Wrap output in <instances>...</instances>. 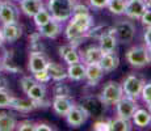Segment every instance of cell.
Masks as SVG:
<instances>
[{
  "mask_svg": "<svg viewBox=\"0 0 151 131\" xmlns=\"http://www.w3.org/2000/svg\"><path fill=\"white\" fill-rule=\"evenodd\" d=\"M43 50H45V47H43V45L41 43L40 39H32L30 41V54L32 52H33V54L43 52Z\"/></svg>",
  "mask_w": 151,
  "mask_h": 131,
  "instance_id": "obj_37",
  "label": "cell"
},
{
  "mask_svg": "<svg viewBox=\"0 0 151 131\" xmlns=\"http://www.w3.org/2000/svg\"><path fill=\"white\" fill-rule=\"evenodd\" d=\"M0 5H1V0H0Z\"/></svg>",
  "mask_w": 151,
  "mask_h": 131,
  "instance_id": "obj_50",
  "label": "cell"
},
{
  "mask_svg": "<svg viewBox=\"0 0 151 131\" xmlns=\"http://www.w3.org/2000/svg\"><path fill=\"white\" fill-rule=\"evenodd\" d=\"M141 97L146 104L151 102V83L143 84V88H142V92H141Z\"/></svg>",
  "mask_w": 151,
  "mask_h": 131,
  "instance_id": "obj_36",
  "label": "cell"
},
{
  "mask_svg": "<svg viewBox=\"0 0 151 131\" xmlns=\"http://www.w3.org/2000/svg\"><path fill=\"white\" fill-rule=\"evenodd\" d=\"M146 3H147V7L151 8V0H146Z\"/></svg>",
  "mask_w": 151,
  "mask_h": 131,
  "instance_id": "obj_47",
  "label": "cell"
},
{
  "mask_svg": "<svg viewBox=\"0 0 151 131\" xmlns=\"http://www.w3.org/2000/svg\"><path fill=\"white\" fill-rule=\"evenodd\" d=\"M126 60L133 67H145L150 63L147 46H134L126 51Z\"/></svg>",
  "mask_w": 151,
  "mask_h": 131,
  "instance_id": "obj_3",
  "label": "cell"
},
{
  "mask_svg": "<svg viewBox=\"0 0 151 131\" xmlns=\"http://www.w3.org/2000/svg\"><path fill=\"white\" fill-rule=\"evenodd\" d=\"M65 117H66V121H67V123L70 126L79 127L87 122V119L89 117V113L87 112V109L83 105H74Z\"/></svg>",
  "mask_w": 151,
  "mask_h": 131,
  "instance_id": "obj_7",
  "label": "cell"
},
{
  "mask_svg": "<svg viewBox=\"0 0 151 131\" xmlns=\"http://www.w3.org/2000/svg\"><path fill=\"white\" fill-rule=\"evenodd\" d=\"M34 83H37V81L34 80L33 76H24L21 80H20V87H21L22 92L27 93L29 91V88H30V87L33 85Z\"/></svg>",
  "mask_w": 151,
  "mask_h": 131,
  "instance_id": "obj_35",
  "label": "cell"
},
{
  "mask_svg": "<svg viewBox=\"0 0 151 131\" xmlns=\"http://www.w3.org/2000/svg\"><path fill=\"white\" fill-rule=\"evenodd\" d=\"M67 77L72 81H80L86 79V64L83 62L70 64L67 68Z\"/></svg>",
  "mask_w": 151,
  "mask_h": 131,
  "instance_id": "obj_21",
  "label": "cell"
},
{
  "mask_svg": "<svg viewBox=\"0 0 151 131\" xmlns=\"http://www.w3.org/2000/svg\"><path fill=\"white\" fill-rule=\"evenodd\" d=\"M9 107H12V109L17 110V112H20V113H29L33 109H36L33 101H32L30 98L25 100V98H17V97L12 98V102H11Z\"/></svg>",
  "mask_w": 151,
  "mask_h": 131,
  "instance_id": "obj_22",
  "label": "cell"
},
{
  "mask_svg": "<svg viewBox=\"0 0 151 131\" xmlns=\"http://www.w3.org/2000/svg\"><path fill=\"white\" fill-rule=\"evenodd\" d=\"M51 19H53V17H51V14H50V12H49V9H45L43 7L33 16L34 24L37 25V28H38V26H41V25H43V24H46V22H49Z\"/></svg>",
  "mask_w": 151,
  "mask_h": 131,
  "instance_id": "obj_30",
  "label": "cell"
},
{
  "mask_svg": "<svg viewBox=\"0 0 151 131\" xmlns=\"http://www.w3.org/2000/svg\"><path fill=\"white\" fill-rule=\"evenodd\" d=\"M42 7V0H21L20 1V8L28 17H33Z\"/></svg>",
  "mask_w": 151,
  "mask_h": 131,
  "instance_id": "obj_19",
  "label": "cell"
},
{
  "mask_svg": "<svg viewBox=\"0 0 151 131\" xmlns=\"http://www.w3.org/2000/svg\"><path fill=\"white\" fill-rule=\"evenodd\" d=\"M147 8L146 0H127L124 14L132 20H139Z\"/></svg>",
  "mask_w": 151,
  "mask_h": 131,
  "instance_id": "obj_9",
  "label": "cell"
},
{
  "mask_svg": "<svg viewBox=\"0 0 151 131\" xmlns=\"http://www.w3.org/2000/svg\"><path fill=\"white\" fill-rule=\"evenodd\" d=\"M147 51H149V59H150V63H151V47H147Z\"/></svg>",
  "mask_w": 151,
  "mask_h": 131,
  "instance_id": "obj_46",
  "label": "cell"
},
{
  "mask_svg": "<svg viewBox=\"0 0 151 131\" xmlns=\"http://www.w3.org/2000/svg\"><path fill=\"white\" fill-rule=\"evenodd\" d=\"M147 106H149V112H150V114H151V102L147 104Z\"/></svg>",
  "mask_w": 151,
  "mask_h": 131,
  "instance_id": "obj_48",
  "label": "cell"
},
{
  "mask_svg": "<svg viewBox=\"0 0 151 131\" xmlns=\"http://www.w3.org/2000/svg\"><path fill=\"white\" fill-rule=\"evenodd\" d=\"M62 59L65 60V63H67L68 66L82 62V57L79 55V52H78V50H76V47H75V46H71V47H70L68 50L65 52V55L62 57Z\"/></svg>",
  "mask_w": 151,
  "mask_h": 131,
  "instance_id": "obj_28",
  "label": "cell"
},
{
  "mask_svg": "<svg viewBox=\"0 0 151 131\" xmlns=\"http://www.w3.org/2000/svg\"><path fill=\"white\" fill-rule=\"evenodd\" d=\"M145 80L141 77H138L137 75H129L122 83V89H124V94L127 97L132 98H137L141 96L142 88H143Z\"/></svg>",
  "mask_w": 151,
  "mask_h": 131,
  "instance_id": "obj_5",
  "label": "cell"
},
{
  "mask_svg": "<svg viewBox=\"0 0 151 131\" xmlns=\"http://www.w3.org/2000/svg\"><path fill=\"white\" fill-rule=\"evenodd\" d=\"M84 13H89L88 7L83 4H75L74 9H72V14H84Z\"/></svg>",
  "mask_w": 151,
  "mask_h": 131,
  "instance_id": "obj_42",
  "label": "cell"
},
{
  "mask_svg": "<svg viewBox=\"0 0 151 131\" xmlns=\"http://www.w3.org/2000/svg\"><path fill=\"white\" fill-rule=\"evenodd\" d=\"M71 24H74L76 28H79L82 31L87 34V31L93 26V17L89 13L84 14H72L71 16Z\"/></svg>",
  "mask_w": 151,
  "mask_h": 131,
  "instance_id": "obj_15",
  "label": "cell"
},
{
  "mask_svg": "<svg viewBox=\"0 0 151 131\" xmlns=\"http://www.w3.org/2000/svg\"><path fill=\"white\" fill-rule=\"evenodd\" d=\"M133 122L135 126L138 127H146L151 123V114L149 112V109H138L135 110V113L133 114Z\"/></svg>",
  "mask_w": 151,
  "mask_h": 131,
  "instance_id": "obj_23",
  "label": "cell"
},
{
  "mask_svg": "<svg viewBox=\"0 0 151 131\" xmlns=\"http://www.w3.org/2000/svg\"><path fill=\"white\" fill-rule=\"evenodd\" d=\"M54 127L49 126L47 123H38L34 127V131H53Z\"/></svg>",
  "mask_w": 151,
  "mask_h": 131,
  "instance_id": "obj_43",
  "label": "cell"
},
{
  "mask_svg": "<svg viewBox=\"0 0 151 131\" xmlns=\"http://www.w3.org/2000/svg\"><path fill=\"white\" fill-rule=\"evenodd\" d=\"M124 96V89L121 84H118L117 81H108L101 91L100 100L105 105H116Z\"/></svg>",
  "mask_w": 151,
  "mask_h": 131,
  "instance_id": "obj_2",
  "label": "cell"
},
{
  "mask_svg": "<svg viewBox=\"0 0 151 131\" xmlns=\"http://www.w3.org/2000/svg\"><path fill=\"white\" fill-rule=\"evenodd\" d=\"M99 42H100V46H99V47L101 49V51H103L104 54H108V52H114L118 41L114 37V34L112 33V29H110L109 33L104 34V36L99 39Z\"/></svg>",
  "mask_w": 151,
  "mask_h": 131,
  "instance_id": "obj_17",
  "label": "cell"
},
{
  "mask_svg": "<svg viewBox=\"0 0 151 131\" xmlns=\"http://www.w3.org/2000/svg\"><path fill=\"white\" fill-rule=\"evenodd\" d=\"M138 109V104L135 98L124 96L117 104H116V112H117V117L124 119H132L133 114L135 110Z\"/></svg>",
  "mask_w": 151,
  "mask_h": 131,
  "instance_id": "obj_6",
  "label": "cell"
},
{
  "mask_svg": "<svg viewBox=\"0 0 151 131\" xmlns=\"http://www.w3.org/2000/svg\"><path fill=\"white\" fill-rule=\"evenodd\" d=\"M88 1L91 7H93L95 9H103L108 4V0H88Z\"/></svg>",
  "mask_w": 151,
  "mask_h": 131,
  "instance_id": "obj_41",
  "label": "cell"
},
{
  "mask_svg": "<svg viewBox=\"0 0 151 131\" xmlns=\"http://www.w3.org/2000/svg\"><path fill=\"white\" fill-rule=\"evenodd\" d=\"M132 127L133 126L130 123V119L117 117L109 121V131H130Z\"/></svg>",
  "mask_w": 151,
  "mask_h": 131,
  "instance_id": "obj_26",
  "label": "cell"
},
{
  "mask_svg": "<svg viewBox=\"0 0 151 131\" xmlns=\"http://www.w3.org/2000/svg\"><path fill=\"white\" fill-rule=\"evenodd\" d=\"M0 33H1V38L4 42H14L22 36V28L17 22L3 24V26L0 28Z\"/></svg>",
  "mask_w": 151,
  "mask_h": 131,
  "instance_id": "obj_10",
  "label": "cell"
},
{
  "mask_svg": "<svg viewBox=\"0 0 151 131\" xmlns=\"http://www.w3.org/2000/svg\"><path fill=\"white\" fill-rule=\"evenodd\" d=\"M16 127L19 131H34L36 125H34L32 121H22V122H20Z\"/></svg>",
  "mask_w": 151,
  "mask_h": 131,
  "instance_id": "obj_38",
  "label": "cell"
},
{
  "mask_svg": "<svg viewBox=\"0 0 151 131\" xmlns=\"http://www.w3.org/2000/svg\"><path fill=\"white\" fill-rule=\"evenodd\" d=\"M16 118L9 113H0V131H12L16 129Z\"/></svg>",
  "mask_w": 151,
  "mask_h": 131,
  "instance_id": "obj_25",
  "label": "cell"
},
{
  "mask_svg": "<svg viewBox=\"0 0 151 131\" xmlns=\"http://www.w3.org/2000/svg\"><path fill=\"white\" fill-rule=\"evenodd\" d=\"M28 98H30L32 101H40L43 100L46 97V87L42 83H34L33 85L29 88L27 92Z\"/></svg>",
  "mask_w": 151,
  "mask_h": 131,
  "instance_id": "obj_24",
  "label": "cell"
},
{
  "mask_svg": "<svg viewBox=\"0 0 151 131\" xmlns=\"http://www.w3.org/2000/svg\"><path fill=\"white\" fill-rule=\"evenodd\" d=\"M104 52L101 51V49L99 46H89L86 50L83 51V54L80 55L82 57V60L84 64H91V63H99L103 57Z\"/></svg>",
  "mask_w": 151,
  "mask_h": 131,
  "instance_id": "obj_16",
  "label": "cell"
},
{
  "mask_svg": "<svg viewBox=\"0 0 151 131\" xmlns=\"http://www.w3.org/2000/svg\"><path fill=\"white\" fill-rule=\"evenodd\" d=\"M104 75V69L99 63H91L86 64V80L88 81L89 85H97L99 81L101 80Z\"/></svg>",
  "mask_w": 151,
  "mask_h": 131,
  "instance_id": "obj_14",
  "label": "cell"
},
{
  "mask_svg": "<svg viewBox=\"0 0 151 131\" xmlns=\"http://www.w3.org/2000/svg\"><path fill=\"white\" fill-rule=\"evenodd\" d=\"M139 20H141L145 26H151V8H147Z\"/></svg>",
  "mask_w": 151,
  "mask_h": 131,
  "instance_id": "obj_40",
  "label": "cell"
},
{
  "mask_svg": "<svg viewBox=\"0 0 151 131\" xmlns=\"http://www.w3.org/2000/svg\"><path fill=\"white\" fill-rule=\"evenodd\" d=\"M47 72L50 75V77L53 79L54 81H63L66 77H67V69L65 68L62 64L55 62H49L47 64Z\"/></svg>",
  "mask_w": 151,
  "mask_h": 131,
  "instance_id": "obj_20",
  "label": "cell"
},
{
  "mask_svg": "<svg viewBox=\"0 0 151 131\" xmlns=\"http://www.w3.org/2000/svg\"><path fill=\"white\" fill-rule=\"evenodd\" d=\"M33 77L37 83H42V84H46L51 80L50 75H49L47 69H42V71H38L36 74H33Z\"/></svg>",
  "mask_w": 151,
  "mask_h": 131,
  "instance_id": "obj_34",
  "label": "cell"
},
{
  "mask_svg": "<svg viewBox=\"0 0 151 131\" xmlns=\"http://www.w3.org/2000/svg\"><path fill=\"white\" fill-rule=\"evenodd\" d=\"M53 92H54V96H71L70 88L66 84H62V81H57Z\"/></svg>",
  "mask_w": 151,
  "mask_h": 131,
  "instance_id": "obj_33",
  "label": "cell"
},
{
  "mask_svg": "<svg viewBox=\"0 0 151 131\" xmlns=\"http://www.w3.org/2000/svg\"><path fill=\"white\" fill-rule=\"evenodd\" d=\"M93 130H96V131H109V121H97V122H95Z\"/></svg>",
  "mask_w": 151,
  "mask_h": 131,
  "instance_id": "obj_39",
  "label": "cell"
},
{
  "mask_svg": "<svg viewBox=\"0 0 151 131\" xmlns=\"http://www.w3.org/2000/svg\"><path fill=\"white\" fill-rule=\"evenodd\" d=\"M7 87H8V80L0 75V89H7Z\"/></svg>",
  "mask_w": 151,
  "mask_h": 131,
  "instance_id": "obj_45",
  "label": "cell"
},
{
  "mask_svg": "<svg viewBox=\"0 0 151 131\" xmlns=\"http://www.w3.org/2000/svg\"><path fill=\"white\" fill-rule=\"evenodd\" d=\"M112 26H104V25H100V26H92L88 31H87L86 37H89V38H96V39H100L104 34L109 33Z\"/></svg>",
  "mask_w": 151,
  "mask_h": 131,
  "instance_id": "obj_29",
  "label": "cell"
},
{
  "mask_svg": "<svg viewBox=\"0 0 151 131\" xmlns=\"http://www.w3.org/2000/svg\"><path fill=\"white\" fill-rule=\"evenodd\" d=\"M38 33L45 38H57L62 33V22L51 19L49 22L38 26Z\"/></svg>",
  "mask_w": 151,
  "mask_h": 131,
  "instance_id": "obj_12",
  "label": "cell"
},
{
  "mask_svg": "<svg viewBox=\"0 0 151 131\" xmlns=\"http://www.w3.org/2000/svg\"><path fill=\"white\" fill-rule=\"evenodd\" d=\"M13 96L7 89H0V107H9Z\"/></svg>",
  "mask_w": 151,
  "mask_h": 131,
  "instance_id": "obj_32",
  "label": "cell"
},
{
  "mask_svg": "<svg viewBox=\"0 0 151 131\" xmlns=\"http://www.w3.org/2000/svg\"><path fill=\"white\" fill-rule=\"evenodd\" d=\"M127 0H108L106 8L113 14H124Z\"/></svg>",
  "mask_w": 151,
  "mask_h": 131,
  "instance_id": "obj_27",
  "label": "cell"
},
{
  "mask_svg": "<svg viewBox=\"0 0 151 131\" xmlns=\"http://www.w3.org/2000/svg\"><path fill=\"white\" fill-rule=\"evenodd\" d=\"M11 52H12V51H7V52H5L4 59L1 60L3 69H5V71H9V72H19L20 68L16 64H14L12 60H11V58H12V54H11Z\"/></svg>",
  "mask_w": 151,
  "mask_h": 131,
  "instance_id": "obj_31",
  "label": "cell"
},
{
  "mask_svg": "<svg viewBox=\"0 0 151 131\" xmlns=\"http://www.w3.org/2000/svg\"><path fill=\"white\" fill-rule=\"evenodd\" d=\"M112 33L121 43H129L135 36V26L130 21H120L112 26Z\"/></svg>",
  "mask_w": 151,
  "mask_h": 131,
  "instance_id": "obj_4",
  "label": "cell"
},
{
  "mask_svg": "<svg viewBox=\"0 0 151 131\" xmlns=\"http://www.w3.org/2000/svg\"><path fill=\"white\" fill-rule=\"evenodd\" d=\"M20 11L11 1H1L0 5V21L1 24H12L19 21Z\"/></svg>",
  "mask_w": 151,
  "mask_h": 131,
  "instance_id": "obj_8",
  "label": "cell"
},
{
  "mask_svg": "<svg viewBox=\"0 0 151 131\" xmlns=\"http://www.w3.org/2000/svg\"><path fill=\"white\" fill-rule=\"evenodd\" d=\"M118 63H120V59L117 55L114 52H108V54H103L99 64L101 66L104 72H112L118 67Z\"/></svg>",
  "mask_w": 151,
  "mask_h": 131,
  "instance_id": "obj_18",
  "label": "cell"
},
{
  "mask_svg": "<svg viewBox=\"0 0 151 131\" xmlns=\"http://www.w3.org/2000/svg\"><path fill=\"white\" fill-rule=\"evenodd\" d=\"M3 69V63H1V60H0V71Z\"/></svg>",
  "mask_w": 151,
  "mask_h": 131,
  "instance_id": "obj_49",
  "label": "cell"
},
{
  "mask_svg": "<svg viewBox=\"0 0 151 131\" xmlns=\"http://www.w3.org/2000/svg\"><path fill=\"white\" fill-rule=\"evenodd\" d=\"M74 101H72L71 96H54V100L51 102L54 112L58 115H62L65 117L66 114L70 112L72 106H74Z\"/></svg>",
  "mask_w": 151,
  "mask_h": 131,
  "instance_id": "obj_11",
  "label": "cell"
},
{
  "mask_svg": "<svg viewBox=\"0 0 151 131\" xmlns=\"http://www.w3.org/2000/svg\"><path fill=\"white\" fill-rule=\"evenodd\" d=\"M75 0H49L47 9L51 17L57 21H67L72 16Z\"/></svg>",
  "mask_w": 151,
  "mask_h": 131,
  "instance_id": "obj_1",
  "label": "cell"
},
{
  "mask_svg": "<svg viewBox=\"0 0 151 131\" xmlns=\"http://www.w3.org/2000/svg\"><path fill=\"white\" fill-rule=\"evenodd\" d=\"M49 62H50V60L45 57L43 52H37V54H33V52H32L30 57H29L28 68L32 74H36V72L47 68Z\"/></svg>",
  "mask_w": 151,
  "mask_h": 131,
  "instance_id": "obj_13",
  "label": "cell"
},
{
  "mask_svg": "<svg viewBox=\"0 0 151 131\" xmlns=\"http://www.w3.org/2000/svg\"><path fill=\"white\" fill-rule=\"evenodd\" d=\"M17 1H21V0H17Z\"/></svg>",
  "mask_w": 151,
  "mask_h": 131,
  "instance_id": "obj_51",
  "label": "cell"
},
{
  "mask_svg": "<svg viewBox=\"0 0 151 131\" xmlns=\"http://www.w3.org/2000/svg\"><path fill=\"white\" fill-rule=\"evenodd\" d=\"M145 42H146V46L147 47H151V26H147L146 31H145Z\"/></svg>",
  "mask_w": 151,
  "mask_h": 131,
  "instance_id": "obj_44",
  "label": "cell"
}]
</instances>
